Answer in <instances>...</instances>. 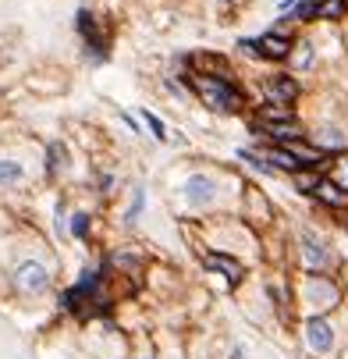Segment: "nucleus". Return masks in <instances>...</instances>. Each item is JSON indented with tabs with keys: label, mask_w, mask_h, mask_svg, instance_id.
Returning a JSON list of instances; mask_svg holds the SVG:
<instances>
[{
	"label": "nucleus",
	"mask_w": 348,
	"mask_h": 359,
	"mask_svg": "<svg viewBox=\"0 0 348 359\" xmlns=\"http://www.w3.org/2000/svg\"><path fill=\"white\" fill-rule=\"evenodd\" d=\"M192 89L207 100L214 111H242L245 107V96L228 82V79H217V75H188Z\"/></svg>",
	"instance_id": "nucleus-1"
},
{
	"label": "nucleus",
	"mask_w": 348,
	"mask_h": 359,
	"mask_svg": "<svg viewBox=\"0 0 348 359\" xmlns=\"http://www.w3.org/2000/svg\"><path fill=\"white\" fill-rule=\"evenodd\" d=\"M46 285H50V274H46L43 264H36V260L18 264V271H15V288H18V292L39 295V292H46Z\"/></svg>",
	"instance_id": "nucleus-2"
},
{
	"label": "nucleus",
	"mask_w": 348,
	"mask_h": 359,
	"mask_svg": "<svg viewBox=\"0 0 348 359\" xmlns=\"http://www.w3.org/2000/svg\"><path fill=\"white\" fill-rule=\"evenodd\" d=\"M306 299H309L313 310H330V306L337 302V288H334L327 278L313 274V278L306 281Z\"/></svg>",
	"instance_id": "nucleus-3"
},
{
	"label": "nucleus",
	"mask_w": 348,
	"mask_h": 359,
	"mask_svg": "<svg viewBox=\"0 0 348 359\" xmlns=\"http://www.w3.org/2000/svg\"><path fill=\"white\" fill-rule=\"evenodd\" d=\"M214 192H217V182L210 175H192L185 182V199L192 203V207H207V203H214Z\"/></svg>",
	"instance_id": "nucleus-4"
},
{
	"label": "nucleus",
	"mask_w": 348,
	"mask_h": 359,
	"mask_svg": "<svg viewBox=\"0 0 348 359\" xmlns=\"http://www.w3.org/2000/svg\"><path fill=\"white\" fill-rule=\"evenodd\" d=\"M306 345H309L313 352H330V345H334V327H330L323 317H309V320H306Z\"/></svg>",
	"instance_id": "nucleus-5"
},
{
	"label": "nucleus",
	"mask_w": 348,
	"mask_h": 359,
	"mask_svg": "<svg viewBox=\"0 0 348 359\" xmlns=\"http://www.w3.org/2000/svg\"><path fill=\"white\" fill-rule=\"evenodd\" d=\"M267 96L274 100L277 107H288L291 100L298 96V82L288 79V75H274V79H267Z\"/></svg>",
	"instance_id": "nucleus-6"
},
{
	"label": "nucleus",
	"mask_w": 348,
	"mask_h": 359,
	"mask_svg": "<svg viewBox=\"0 0 348 359\" xmlns=\"http://www.w3.org/2000/svg\"><path fill=\"white\" fill-rule=\"evenodd\" d=\"M203 264H207L210 271H221L231 285L242 281V264H238V260H228V256H221V252H207V256H203Z\"/></svg>",
	"instance_id": "nucleus-7"
},
{
	"label": "nucleus",
	"mask_w": 348,
	"mask_h": 359,
	"mask_svg": "<svg viewBox=\"0 0 348 359\" xmlns=\"http://www.w3.org/2000/svg\"><path fill=\"white\" fill-rule=\"evenodd\" d=\"M291 54V43L284 39V36H277V32H267L263 39H260V57H274V61H284Z\"/></svg>",
	"instance_id": "nucleus-8"
},
{
	"label": "nucleus",
	"mask_w": 348,
	"mask_h": 359,
	"mask_svg": "<svg viewBox=\"0 0 348 359\" xmlns=\"http://www.w3.org/2000/svg\"><path fill=\"white\" fill-rule=\"evenodd\" d=\"M302 260H306V267H313V271H320V267L327 264V249H323L313 235H302Z\"/></svg>",
	"instance_id": "nucleus-9"
},
{
	"label": "nucleus",
	"mask_w": 348,
	"mask_h": 359,
	"mask_svg": "<svg viewBox=\"0 0 348 359\" xmlns=\"http://www.w3.org/2000/svg\"><path fill=\"white\" fill-rule=\"evenodd\" d=\"M316 199H323L327 207H334V210H344V207H348V192H344L341 185H334V182H320Z\"/></svg>",
	"instance_id": "nucleus-10"
},
{
	"label": "nucleus",
	"mask_w": 348,
	"mask_h": 359,
	"mask_svg": "<svg viewBox=\"0 0 348 359\" xmlns=\"http://www.w3.org/2000/svg\"><path fill=\"white\" fill-rule=\"evenodd\" d=\"M274 139H284V142H295L298 135H302V132H298V125L295 121H260Z\"/></svg>",
	"instance_id": "nucleus-11"
},
{
	"label": "nucleus",
	"mask_w": 348,
	"mask_h": 359,
	"mask_svg": "<svg viewBox=\"0 0 348 359\" xmlns=\"http://www.w3.org/2000/svg\"><path fill=\"white\" fill-rule=\"evenodd\" d=\"M260 161H270V164H277V168H284V171H298V168H302L288 149H267V153H260Z\"/></svg>",
	"instance_id": "nucleus-12"
},
{
	"label": "nucleus",
	"mask_w": 348,
	"mask_h": 359,
	"mask_svg": "<svg viewBox=\"0 0 348 359\" xmlns=\"http://www.w3.org/2000/svg\"><path fill=\"white\" fill-rule=\"evenodd\" d=\"M288 153L298 161V164H320L323 161V149H309V146H298V142H288Z\"/></svg>",
	"instance_id": "nucleus-13"
},
{
	"label": "nucleus",
	"mask_w": 348,
	"mask_h": 359,
	"mask_svg": "<svg viewBox=\"0 0 348 359\" xmlns=\"http://www.w3.org/2000/svg\"><path fill=\"white\" fill-rule=\"evenodd\" d=\"M25 175V168L18 161H0V185H18Z\"/></svg>",
	"instance_id": "nucleus-14"
},
{
	"label": "nucleus",
	"mask_w": 348,
	"mask_h": 359,
	"mask_svg": "<svg viewBox=\"0 0 348 359\" xmlns=\"http://www.w3.org/2000/svg\"><path fill=\"white\" fill-rule=\"evenodd\" d=\"M316 142H320V149H344V135L337 128H320Z\"/></svg>",
	"instance_id": "nucleus-15"
},
{
	"label": "nucleus",
	"mask_w": 348,
	"mask_h": 359,
	"mask_svg": "<svg viewBox=\"0 0 348 359\" xmlns=\"http://www.w3.org/2000/svg\"><path fill=\"white\" fill-rule=\"evenodd\" d=\"M341 15H344V0H320V4H316V18L337 22Z\"/></svg>",
	"instance_id": "nucleus-16"
},
{
	"label": "nucleus",
	"mask_w": 348,
	"mask_h": 359,
	"mask_svg": "<svg viewBox=\"0 0 348 359\" xmlns=\"http://www.w3.org/2000/svg\"><path fill=\"white\" fill-rule=\"evenodd\" d=\"M320 182H323V178H316V175H295V189H298V192H316Z\"/></svg>",
	"instance_id": "nucleus-17"
},
{
	"label": "nucleus",
	"mask_w": 348,
	"mask_h": 359,
	"mask_svg": "<svg viewBox=\"0 0 348 359\" xmlns=\"http://www.w3.org/2000/svg\"><path fill=\"white\" fill-rule=\"evenodd\" d=\"M260 121H291V111L288 107H267L260 114Z\"/></svg>",
	"instance_id": "nucleus-18"
},
{
	"label": "nucleus",
	"mask_w": 348,
	"mask_h": 359,
	"mask_svg": "<svg viewBox=\"0 0 348 359\" xmlns=\"http://www.w3.org/2000/svg\"><path fill=\"white\" fill-rule=\"evenodd\" d=\"M71 231H75V238H85V231H89V217H85V214H75V217H71Z\"/></svg>",
	"instance_id": "nucleus-19"
},
{
	"label": "nucleus",
	"mask_w": 348,
	"mask_h": 359,
	"mask_svg": "<svg viewBox=\"0 0 348 359\" xmlns=\"http://www.w3.org/2000/svg\"><path fill=\"white\" fill-rule=\"evenodd\" d=\"M309 61H313V54H309V43H302V46H298V54H295V65H298V68H306Z\"/></svg>",
	"instance_id": "nucleus-20"
},
{
	"label": "nucleus",
	"mask_w": 348,
	"mask_h": 359,
	"mask_svg": "<svg viewBox=\"0 0 348 359\" xmlns=\"http://www.w3.org/2000/svg\"><path fill=\"white\" fill-rule=\"evenodd\" d=\"M142 118H146V125H149V128H153V135H157V139H164V125H160V118L146 114V111H142Z\"/></svg>",
	"instance_id": "nucleus-21"
},
{
	"label": "nucleus",
	"mask_w": 348,
	"mask_h": 359,
	"mask_svg": "<svg viewBox=\"0 0 348 359\" xmlns=\"http://www.w3.org/2000/svg\"><path fill=\"white\" fill-rule=\"evenodd\" d=\"M295 18H298V22H306V18H316V4H302V8L295 11Z\"/></svg>",
	"instance_id": "nucleus-22"
},
{
	"label": "nucleus",
	"mask_w": 348,
	"mask_h": 359,
	"mask_svg": "<svg viewBox=\"0 0 348 359\" xmlns=\"http://www.w3.org/2000/svg\"><path fill=\"white\" fill-rule=\"evenodd\" d=\"M337 182H341V189H348V161L337 164Z\"/></svg>",
	"instance_id": "nucleus-23"
},
{
	"label": "nucleus",
	"mask_w": 348,
	"mask_h": 359,
	"mask_svg": "<svg viewBox=\"0 0 348 359\" xmlns=\"http://www.w3.org/2000/svg\"><path fill=\"white\" fill-rule=\"evenodd\" d=\"M146 359H153V355H146Z\"/></svg>",
	"instance_id": "nucleus-24"
}]
</instances>
